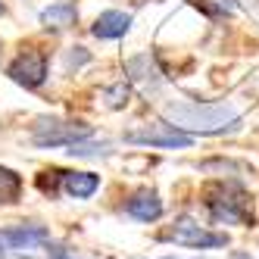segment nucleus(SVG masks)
I'll return each mask as SVG.
<instances>
[{
  "mask_svg": "<svg viewBox=\"0 0 259 259\" xmlns=\"http://www.w3.org/2000/svg\"><path fill=\"white\" fill-rule=\"evenodd\" d=\"M165 116L175 128H191L200 135H222L237 125V109L231 103H169Z\"/></svg>",
  "mask_w": 259,
  "mask_h": 259,
  "instance_id": "f257e3e1",
  "label": "nucleus"
},
{
  "mask_svg": "<svg viewBox=\"0 0 259 259\" xmlns=\"http://www.w3.org/2000/svg\"><path fill=\"white\" fill-rule=\"evenodd\" d=\"M206 209L215 222L228 225H253V203L250 194L234 181H212L206 188Z\"/></svg>",
  "mask_w": 259,
  "mask_h": 259,
  "instance_id": "f03ea898",
  "label": "nucleus"
},
{
  "mask_svg": "<svg viewBox=\"0 0 259 259\" xmlns=\"http://www.w3.org/2000/svg\"><path fill=\"white\" fill-rule=\"evenodd\" d=\"M91 138L88 122H63V119H38L31 128V141L38 147H63Z\"/></svg>",
  "mask_w": 259,
  "mask_h": 259,
  "instance_id": "7ed1b4c3",
  "label": "nucleus"
},
{
  "mask_svg": "<svg viewBox=\"0 0 259 259\" xmlns=\"http://www.w3.org/2000/svg\"><path fill=\"white\" fill-rule=\"evenodd\" d=\"M162 237L165 240H175V244H181V247H197V250H209V247H225L228 244L225 234H215V231L200 228L194 219H178Z\"/></svg>",
  "mask_w": 259,
  "mask_h": 259,
  "instance_id": "20e7f679",
  "label": "nucleus"
},
{
  "mask_svg": "<svg viewBox=\"0 0 259 259\" xmlns=\"http://www.w3.org/2000/svg\"><path fill=\"white\" fill-rule=\"evenodd\" d=\"M128 144H147V147H191L194 138L184 135L175 125H147L138 132H125Z\"/></svg>",
  "mask_w": 259,
  "mask_h": 259,
  "instance_id": "39448f33",
  "label": "nucleus"
},
{
  "mask_svg": "<svg viewBox=\"0 0 259 259\" xmlns=\"http://www.w3.org/2000/svg\"><path fill=\"white\" fill-rule=\"evenodd\" d=\"M7 75L16 84H22V88H41L44 78H47V60L38 50H25V53H19V57L10 63Z\"/></svg>",
  "mask_w": 259,
  "mask_h": 259,
  "instance_id": "423d86ee",
  "label": "nucleus"
},
{
  "mask_svg": "<svg viewBox=\"0 0 259 259\" xmlns=\"http://www.w3.org/2000/svg\"><path fill=\"white\" fill-rule=\"evenodd\" d=\"M125 212L132 219H138V222H156L162 215V200L153 191H141L125 203Z\"/></svg>",
  "mask_w": 259,
  "mask_h": 259,
  "instance_id": "0eeeda50",
  "label": "nucleus"
},
{
  "mask_svg": "<svg viewBox=\"0 0 259 259\" xmlns=\"http://www.w3.org/2000/svg\"><path fill=\"white\" fill-rule=\"evenodd\" d=\"M132 28V16L128 13H119V10H109V13H100L97 16V22H94V31L97 38L109 41V38H122V34Z\"/></svg>",
  "mask_w": 259,
  "mask_h": 259,
  "instance_id": "6e6552de",
  "label": "nucleus"
},
{
  "mask_svg": "<svg viewBox=\"0 0 259 259\" xmlns=\"http://www.w3.org/2000/svg\"><path fill=\"white\" fill-rule=\"evenodd\" d=\"M63 188H66L69 197L88 200L91 194L100 188V178H97L94 172H63Z\"/></svg>",
  "mask_w": 259,
  "mask_h": 259,
  "instance_id": "1a4fd4ad",
  "label": "nucleus"
},
{
  "mask_svg": "<svg viewBox=\"0 0 259 259\" xmlns=\"http://www.w3.org/2000/svg\"><path fill=\"white\" fill-rule=\"evenodd\" d=\"M4 240H7V244H13V247H34V244H44V240H47V228H41V225L13 228V231L4 234Z\"/></svg>",
  "mask_w": 259,
  "mask_h": 259,
  "instance_id": "9d476101",
  "label": "nucleus"
},
{
  "mask_svg": "<svg viewBox=\"0 0 259 259\" xmlns=\"http://www.w3.org/2000/svg\"><path fill=\"white\" fill-rule=\"evenodd\" d=\"M41 22L50 25V28H69L75 22V7L72 4H53L41 13Z\"/></svg>",
  "mask_w": 259,
  "mask_h": 259,
  "instance_id": "9b49d317",
  "label": "nucleus"
},
{
  "mask_svg": "<svg viewBox=\"0 0 259 259\" xmlns=\"http://www.w3.org/2000/svg\"><path fill=\"white\" fill-rule=\"evenodd\" d=\"M19 197H22V178L7 165H0V203H16Z\"/></svg>",
  "mask_w": 259,
  "mask_h": 259,
  "instance_id": "f8f14e48",
  "label": "nucleus"
},
{
  "mask_svg": "<svg viewBox=\"0 0 259 259\" xmlns=\"http://www.w3.org/2000/svg\"><path fill=\"white\" fill-rule=\"evenodd\" d=\"M128 72H132V78H138V81H150V84H156L159 81V72H156V66H153V60L147 57H135L132 63H128Z\"/></svg>",
  "mask_w": 259,
  "mask_h": 259,
  "instance_id": "ddd939ff",
  "label": "nucleus"
},
{
  "mask_svg": "<svg viewBox=\"0 0 259 259\" xmlns=\"http://www.w3.org/2000/svg\"><path fill=\"white\" fill-rule=\"evenodd\" d=\"M106 103L113 106V109H119V106H125L128 103V97H132V91H128V84H113V88H106Z\"/></svg>",
  "mask_w": 259,
  "mask_h": 259,
  "instance_id": "4468645a",
  "label": "nucleus"
},
{
  "mask_svg": "<svg viewBox=\"0 0 259 259\" xmlns=\"http://www.w3.org/2000/svg\"><path fill=\"white\" fill-rule=\"evenodd\" d=\"M72 156H97V153H109V144H69Z\"/></svg>",
  "mask_w": 259,
  "mask_h": 259,
  "instance_id": "2eb2a0df",
  "label": "nucleus"
},
{
  "mask_svg": "<svg viewBox=\"0 0 259 259\" xmlns=\"http://www.w3.org/2000/svg\"><path fill=\"white\" fill-rule=\"evenodd\" d=\"M81 63H88V50L84 47H72V53L66 57V66L72 69V66H81Z\"/></svg>",
  "mask_w": 259,
  "mask_h": 259,
  "instance_id": "dca6fc26",
  "label": "nucleus"
},
{
  "mask_svg": "<svg viewBox=\"0 0 259 259\" xmlns=\"http://www.w3.org/2000/svg\"><path fill=\"white\" fill-rule=\"evenodd\" d=\"M50 259H69V256H66L63 250H53V256H50Z\"/></svg>",
  "mask_w": 259,
  "mask_h": 259,
  "instance_id": "f3484780",
  "label": "nucleus"
},
{
  "mask_svg": "<svg viewBox=\"0 0 259 259\" xmlns=\"http://www.w3.org/2000/svg\"><path fill=\"white\" fill-rule=\"evenodd\" d=\"M0 250H4V237H0Z\"/></svg>",
  "mask_w": 259,
  "mask_h": 259,
  "instance_id": "a211bd4d",
  "label": "nucleus"
},
{
  "mask_svg": "<svg viewBox=\"0 0 259 259\" xmlns=\"http://www.w3.org/2000/svg\"><path fill=\"white\" fill-rule=\"evenodd\" d=\"M0 13H4V7H0Z\"/></svg>",
  "mask_w": 259,
  "mask_h": 259,
  "instance_id": "6ab92c4d",
  "label": "nucleus"
}]
</instances>
